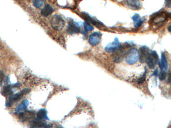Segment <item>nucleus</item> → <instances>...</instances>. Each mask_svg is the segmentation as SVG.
I'll use <instances>...</instances> for the list:
<instances>
[{
  "instance_id": "1a4fd4ad",
  "label": "nucleus",
  "mask_w": 171,
  "mask_h": 128,
  "mask_svg": "<svg viewBox=\"0 0 171 128\" xmlns=\"http://www.w3.org/2000/svg\"><path fill=\"white\" fill-rule=\"evenodd\" d=\"M150 52V49L147 46H142L139 49L138 52L139 59L141 63H143L146 62L148 53Z\"/></svg>"
},
{
  "instance_id": "4be33fe9",
  "label": "nucleus",
  "mask_w": 171,
  "mask_h": 128,
  "mask_svg": "<svg viewBox=\"0 0 171 128\" xmlns=\"http://www.w3.org/2000/svg\"><path fill=\"white\" fill-rule=\"evenodd\" d=\"M147 70H146L145 73H143V75L140 77V79L138 80L137 81V84H141L143 83L144 81H145L146 78V75H147Z\"/></svg>"
},
{
  "instance_id": "9d476101",
  "label": "nucleus",
  "mask_w": 171,
  "mask_h": 128,
  "mask_svg": "<svg viewBox=\"0 0 171 128\" xmlns=\"http://www.w3.org/2000/svg\"><path fill=\"white\" fill-rule=\"evenodd\" d=\"M80 16L82 18H83V19H84L85 20L87 21V22H89L91 24L94 25L98 28H100L103 26V24L101 22L98 21L97 20H95L94 18L88 15L87 13L83 12L81 14Z\"/></svg>"
},
{
  "instance_id": "a878e982",
  "label": "nucleus",
  "mask_w": 171,
  "mask_h": 128,
  "mask_svg": "<svg viewBox=\"0 0 171 128\" xmlns=\"http://www.w3.org/2000/svg\"><path fill=\"white\" fill-rule=\"evenodd\" d=\"M20 86H21V84H20V83H16V84L14 85L13 86H12V87L19 88Z\"/></svg>"
},
{
  "instance_id": "20e7f679",
  "label": "nucleus",
  "mask_w": 171,
  "mask_h": 128,
  "mask_svg": "<svg viewBox=\"0 0 171 128\" xmlns=\"http://www.w3.org/2000/svg\"><path fill=\"white\" fill-rule=\"evenodd\" d=\"M159 61L158 55L155 51H152L149 52L148 56L147 57L146 62L148 67L151 69L155 68L156 65L158 63Z\"/></svg>"
},
{
  "instance_id": "f8f14e48",
  "label": "nucleus",
  "mask_w": 171,
  "mask_h": 128,
  "mask_svg": "<svg viewBox=\"0 0 171 128\" xmlns=\"http://www.w3.org/2000/svg\"><path fill=\"white\" fill-rule=\"evenodd\" d=\"M19 119L21 122H25L27 120L31 119L32 118L33 116H34V113L31 111H25V112H22L19 114Z\"/></svg>"
},
{
  "instance_id": "f3484780",
  "label": "nucleus",
  "mask_w": 171,
  "mask_h": 128,
  "mask_svg": "<svg viewBox=\"0 0 171 128\" xmlns=\"http://www.w3.org/2000/svg\"><path fill=\"white\" fill-rule=\"evenodd\" d=\"M37 119L41 121H43L45 120H49L47 111L45 109L40 110L37 114Z\"/></svg>"
},
{
  "instance_id": "a211bd4d",
  "label": "nucleus",
  "mask_w": 171,
  "mask_h": 128,
  "mask_svg": "<svg viewBox=\"0 0 171 128\" xmlns=\"http://www.w3.org/2000/svg\"><path fill=\"white\" fill-rule=\"evenodd\" d=\"M127 5L134 10L140 8V0H127Z\"/></svg>"
},
{
  "instance_id": "aec40b11",
  "label": "nucleus",
  "mask_w": 171,
  "mask_h": 128,
  "mask_svg": "<svg viewBox=\"0 0 171 128\" xmlns=\"http://www.w3.org/2000/svg\"><path fill=\"white\" fill-rule=\"evenodd\" d=\"M45 0H33V4L36 8H39L45 3Z\"/></svg>"
},
{
  "instance_id": "c756f323",
  "label": "nucleus",
  "mask_w": 171,
  "mask_h": 128,
  "mask_svg": "<svg viewBox=\"0 0 171 128\" xmlns=\"http://www.w3.org/2000/svg\"><path fill=\"white\" fill-rule=\"evenodd\" d=\"M80 1H82V0H80Z\"/></svg>"
},
{
  "instance_id": "2eb2a0df",
  "label": "nucleus",
  "mask_w": 171,
  "mask_h": 128,
  "mask_svg": "<svg viewBox=\"0 0 171 128\" xmlns=\"http://www.w3.org/2000/svg\"><path fill=\"white\" fill-rule=\"evenodd\" d=\"M54 12V9L49 4L46 5L45 6L41 9V14L43 17H48L51 15Z\"/></svg>"
},
{
  "instance_id": "423d86ee",
  "label": "nucleus",
  "mask_w": 171,
  "mask_h": 128,
  "mask_svg": "<svg viewBox=\"0 0 171 128\" xmlns=\"http://www.w3.org/2000/svg\"><path fill=\"white\" fill-rule=\"evenodd\" d=\"M121 47V44L119 39L117 38H116L113 42L109 43L106 46L104 50L108 53H112L119 50Z\"/></svg>"
},
{
  "instance_id": "bb28decb",
  "label": "nucleus",
  "mask_w": 171,
  "mask_h": 128,
  "mask_svg": "<svg viewBox=\"0 0 171 128\" xmlns=\"http://www.w3.org/2000/svg\"><path fill=\"white\" fill-rule=\"evenodd\" d=\"M158 70H157V69H156V70H155V71H154V75H155V76H158Z\"/></svg>"
},
{
  "instance_id": "393cba45",
  "label": "nucleus",
  "mask_w": 171,
  "mask_h": 128,
  "mask_svg": "<svg viewBox=\"0 0 171 128\" xmlns=\"http://www.w3.org/2000/svg\"><path fill=\"white\" fill-rule=\"evenodd\" d=\"M165 2L167 6L170 7L171 6V0H165Z\"/></svg>"
},
{
  "instance_id": "4468645a",
  "label": "nucleus",
  "mask_w": 171,
  "mask_h": 128,
  "mask_svg": "<svg viewBox=\"0 0 171 128\" xmlns=\"http://www.w3.org/2000/svg\"><path fill=\"white\" fill-rule=\"evenodd\" d=\"M28 104H29V101L27 100H24L21 104H20L16 107V108L15 109V113L16 114H19L22 112H23L24 111L27 109Z\"/></svg>"
},
{
  "instance_id": "7ed1b4c3",
  "label": "nucleus",
  "mask_w": 171,
  "mask_h": 128,
  "mask_svg": "<svg viewBox=\"0 0 171 128\" xmlns=\"http://www.w3.org/2000/svg\"><path fill=\"white\" fill-rule=\"evenodd\" d=\"M50 23L52 28L56 31H60L65 26V21L58 15H54L51 18Z\"/></svg>"
},
{
  "instance_id": "0eeeda50",
  "label": "nucleus",
  "mask_w": 171,
  "mask_h": 128,
  "mask_svg": "<svg viewBox=\"0 0 171 128\" xmlns=\"http://www.w3.org/2000/svg\"><path fill=\"white\" fill-rule=\"evenodd\" d=\"M66 31L69 34H77L80 32V27L77 23L72 20H70L67 25Z\"/></svg>"
},
{
  "instance_id": "6ab92c4d",
  "label": "nucleus",
  "mask_w": 171,
  "mask_h": 128,
  "mask_svg": "<svg viewBox=\"0 0 171 128\" xmlns=\"http://www.w3.org/2000/svg\"><path fill=\"white\" fill-rule=\"evenodd\" d=\"M2 94L4 96H10L13 94L12 87L11 85H8L4 88L2 91Z\"/></svg>"
},
{
  "instance_id": "9b49d317",
  "label": "nucleus",
  "mask_w": 171,
  "mask_h": 128,
  "mask_svg": "<svg viewBox=\"0 0 171 128\" xmlns=\"http://www.w3.org/2000/svg\"><path fill=\"white\" fill-rule=\"evenodd\" d=\"M52 127V125L51 124H48L36 119L33 121L32 123L30 128H51Z\"/></svg>"
},
{
  "instance_id": "6e6552de",
  "label": "nucleus",
  "mask_w": 171,
  "mask_h": 128,
  "mask_svg": "<svg viewBox=\"0 0 171 128\" xmlns=\"http://www.w3.org/2000/svg\"><path fill=\"white\" fill-rule=\"evenodd\" d=\"M102 34L100 32H96L90 35L88 42L91 46H96L100 44L101 41Z\"/></svg>"
},
{
  "instance_id": "ddd939ff",
  "label": "nucleus",
  "mask_w": 171,
  "mask_h": 128,
  "mask_svg": "<svg viewBox=\"0 0 171 128\" xmlns=\"http://www.w3.org/2000/svg\"><path fill=\"white\" fill-rule=\"evenodd\" d=\"M158 63L159 64V66L160 67L161 70L165 71H166L167 70H168V61L167 60L166 55L164 53H162L161 59V60L159 61Z\"/></svg>"
},
{
  "instance_id": "cd10ccee",
  "label": "nucleus",
  "mask_w": 171,
  "mask_h": 128,
  "mask_svg": "<svg viewBox=\"0 0 171 128\" xmlns=\"http://www.w3.org/2000/svg\"><path fill=\"white\" fill-rule=\"evenodd\" d=\"M170 27H171V26H170L169 27V31L170 32Z\"/></svg>"
},
{
  "instance_id": "f03ea898",
  "label": "nucleus",
  "mask_w": 171,
  "mask_h": 128,
  "mask_svg": "<svg viewBox=\"0 0 171 128\" xmlns=\"http://www.w3.org/2000/svg\"><path fill=\"white\" fill-rule=\"evenodd\" d=\"M30 90L28 88H26L22 90L20 93L17 94H15L14 95H11L9 98L8 100H7L6 103V107L7 108H10L13 105L14 103L16 102L17 101L21 99L24 95L28 94L30 92Z\"/></svg>"
},
{
  "instance_id": "dca6fc26",
  "label": "nucleus",
  "mask_w": 171,
  "mask_h": 128,
  "mask_svg": "<svg viewBox=\"0 0 171 128\" xmlns=\"http://www.w3.org/2000/svg\"><path fill=\"white\" fill-rule=\"evenodd\" d=\"M132 19L134 22V24L135 27L138 28L142 26L143 23V20L141 19L140 15L138 14H135L132 16Z\"/></svg>"
},
{
  "instance_id": "412c9836",
  "label": "nucleus",
  "mask_w": 171,
  "mask_h": 128,
  "mask_svg": "<svg viewBox=\"0 0 171 128\" xmlns=\"http://www.w3.org/2000/svg\"><path fill=\"white\" fill-rule=\"evenodd\" d=\"M83 26H84L85 31H86L87 32L92 31L94 29V27L93 26H92L90 24L87 22H84L83 23Z\"/></svg>"
},
{
  "instance_id": "b1692460",
  "label": "nucleus",
  "mask_w": 171,
  "mask_h": 128,
  "mask_svg": "<svg viewBox=\"0 0 171 128\" xmlns=\"http://www.w3.org/2000/svg\"><path fill=\"white\" fill-rule=\"evenodd\" d=\"M5 79V75L3 72L0 71V83H1L4 81Z\"/></svg>"
},
{
  "instance_id": "c85d7f7f",
  "label": "nucleus",
  "mask_w": 171,
  "mask_h": 128,
  "mask_svg": "<svg viewBox=\"0 0 171 128\" xmlns=\"http://www.w3.org/2000/svg\"><path fill=\"white\" fill-rule=\"evenodd\" d=\"M62 128V127H59V128Z\"/></svg>"
},
{
  "instance_id": "39448f33",
  "label": "nucleus",
  "mask_w": 171,
  "mask_h": 128,
  "mask_svg": "<svg viewBox=\"0 0 171 128\" xmlns=\"http://www.w3.org/2000/svg\"><path fill=\"white\" fill-rule=\"evenodd\" d=\"M138 52L135 48L130 49L127 52L126 57V62L129 65H134L138 61Z\"/></svg>"
},
{
  "instance_id": "f257e3e1",
  "label": "nucleus",
  "mask_w": 171,
  "mask_h": 128,
  "mask_svg": "<svg viewBox=\"0 0 171 128\" xmlns=\"http://www.w3.org/2000/svg\"><path fill=\"white\" fill-rule=\"evenodd\" d=\"M170 16L168 12L161 11L154 13L150 19V25H158L166 21Z\"/></svg>"
},
{
  "instance_id": "5701e85b",
  "label": "nucleus",
  "mask_w": 171,
  "mask_h": 128,
  "mask_svg": "<svg viewBox=\"0 0 171 128\" xmlns=\"http://www.w3.org/2000/svg\"><path fill=\"white\" fill-rule=\"evenodd\" d=\"M158 76L160 80H161V81L164 80L166 78V72L165 71L161 70V71L160 72V73L158 74Z\"/></svg>"
}]
</instances>
